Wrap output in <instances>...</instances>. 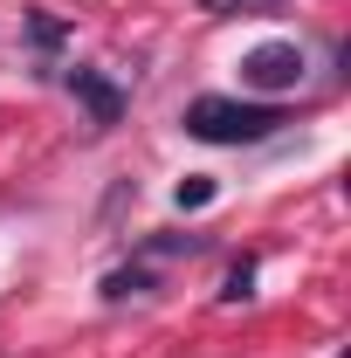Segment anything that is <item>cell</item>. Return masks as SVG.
Returning a JSON list of instances; mask_svg holds the SVG:
<instances>
[{
  "label": "cell",
  "instance_id": "9c48e42d",
  "mask_svg": "<svg viewBox=\"0 0 351 358\" xmlns=\"http://www.w3.org/2000/svg\"><path fill=\"white\" fill-rule=\"evenodd\" d=\"M200 7H214V14H234V7H241V0H200Z\"/></svg>",
  "mask_w": 351,
  "mask_h": 358
},
{
  "label": "cell",
  "instance_id": "ba28073f",
  "mask_svg": "<svg viewBox=\"0 0 351 358\" xmlns=\"http://www.w3.org/2000/svg\"><path fill=\"white\" fill-rule=\"evenodd\" d=\"M152 255H200V234H159Z\"/></svg>",
  "mask_w": 351,
  "mask_h": 358
},
{
  "label": "cell",
  "instance_id": "7a4b0ae2",
  "mask_svg": "<svg viewBox=\"0 0 351 358\" xmlns=\"http://www.w3.org/2000/svg\"><path fill=\"white\" fill-rule=\"evenodd\" d=\"M241 83H248V90H268V96H275V90H296V83H303V48H296V42L248 48V55H241Z\"/></svg>",
  "mask_w": 351,
  "mask_h": 358
},
{
  "label": "cell",
  "instance_id": "277c9868",
  "mask_svg": "<svg viewBox=\"0 0 351 358\" xmlns=\"http://www.w3.org/2000/svg\"><path fill=\"white\" fill-rule=\"evenodd\" d=\"M124 296H152V275H145V268H117V275H103V303H124Z\"/></svg>",
  "mask_w": 351,
  "mask_h": 358
},
{
  "label": "cell",
  "instance_id": "5b68a950",
  "mask_svg": "<svg viewBox=\"0 0 351 358\" xmlns=\"http://www.w3.org/2000/svg\"><path fill=\"white\" fill-rule=\"evenodd\" d=\"M248 289H255V262H248V255H241V262L227 268V289H220V303H241V296H248Z\"/></svg>",
  "mask_w": 351,
  "mask_h": 358
},
{
  "label": "cell",
  "instance_id": "6da1fadb",
  "mask_svg": "<svg viewBox=\"0 0 351 358\" xmlns=\"http://www.w3.org/2000/svg\"><path fill=\"white\" fill-rule=\"evenodd\" d=\"M289 124L275 103H234V96H193L186 103V131L207 145H262Z\"/></svg>",
  "mask_w": 351,
  "mask_h": 358
},
{
  "label": "cell",
  "instance_id": "52a82bcc",
  "mask_svg": "<svg viewBox=\"0 0 351 358\" xmlns=\"http://www.w3.org/2000/svg\"><path fill=\"white\" fill-rule=\"evenodd\" d=\"M28 42H35V48H55V42H62V21H55V14H35V21H28Z\"/></svg>",
  "mask_w": 351,
  "mask_h": 358
},
{
  "label": "cell",
  "instance_id": "8992f818",
  "mask_svg": "<svg viewBox=\"0 0 351 358\" xmlns=\"http://www.w3.org/2000/svg\"><path fill=\"white\" fill-rule=\"evenodd\" d=\"M173 200H179V207H207V200H214V179H200V173H193V179H179V193H173Z\"/></svg>",
  "mask_w": 351,
  "mask_h": 358
},
{
  "label": "cell",
  "instance_id": "3957f363",
  "mask_svg": "<svg viewBox=\"0 0 351 358\" xmlns=\"http://www.w3.org/2000/svg\"><path fill=\"white\" fill-rule=\"evenodd\" d=\"M69 90L89 103V117H96V131H110L117 117H124V90L110 83L103 69H69Z\"/></svg>",
  "mask_w": 351,
  "mask_h": 358
}]
</instances>
